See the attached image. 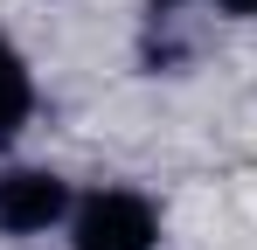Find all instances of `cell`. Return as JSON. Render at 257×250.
Masks as SVG:
<instances>
[{
	"instance_id": "1",
	"label": "cell",
	"mask_w": 257,
	"mask_h": 250,
	"mask_svg": "<svg viewBox=\"0 0 257 250\" xmlns=\"http://www.w3.org/2000/svg\"><path fill=\"white\" fill-rule=\"evenodd\" d=\"M70 250H160V208L139 188H90L70 208Z\"/></svg>"
},
{
	"instance_id": "2",
	"label": "cell",
	"mask_w": 257,
	"mask_h": 250,
	"mask_svg": "<svg viewBox=\"0 0 257 250\" xmlns=\"http://www.w3.org/2000/svg\"><path fill=\"white\" fill-rule=\"evenodd\" d=\"M77 208V188L56 167H0V236H49Z\"/></svg>"
},
{
	"instance_id": "3",
	"label": "cell",
	"mask_w": 257,
	"mask_h": 250,
	"mask_svg": "<svg viewBox=\"0 0 257 250\" xmlns=\"http://www.w3.org/2000/svg\"><path fill=\"white\" fill-rule=\"evenodd\" d=\"M28 118H35V70H28V56L14 42L0 35V146H14L28 132Z\"/></svg>"
},
{
	"instance_id": "4",
	"label": "cell",
	"mask_w": 257,
	"mask_h": 250,
	"mask_svg": "<svg viewBox=\"0 0 257 250\" xmlns=\"http://www.w3.org/2000/svg\"><path fill=\"white\" fill-rule=\"evenodd\" d=\"M222 14H236V21H257V0H215Z\"/></svg>"
}]
</instances>
